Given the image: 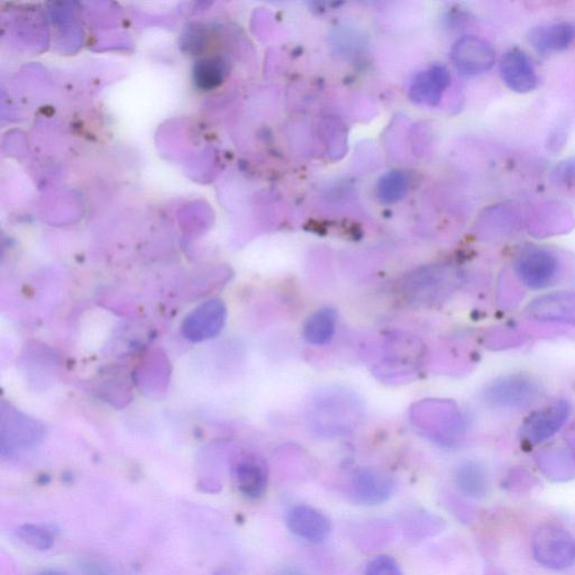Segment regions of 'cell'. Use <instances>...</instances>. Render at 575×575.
<instances>
[{"instance_id":"6da1fadb","label":"cell","mask_w":575,"mask_h":575,"mask_svg":"<svg viewBox=\"0 0 575 575\" xmlns=\"http://www.w3.org/2000/svg\"><path fill=\"white\" fill-rule=\"evenodd\" d=\"M535 560L544 568L562 571L575 562V542L564 527L544 524L536 528L532 538Z\"/></svg>"},{"instance_id":"7a4b0ae2","label":"cell","mask_w":575,"mask_h":575,"mask_svg":"<svg viewBox=\"0 0 575 575\" xmlns=\"http://www.w3.org/2000/svg\"><path fill=\"white\" fill-rule=\"evenodd\" d=\"M514 270L524 286L542 290L558 281L561 264L559 258L550 250L528 245L516 255Z\"/></svg>"},{"instance_id":"3957f363","label":"cell","mask_w":575,"mask_h":575,"mask_svg":"<svg viewBox=\"0 0 575 575\" xmlns=\"http://www.w3.org/2000/svg\"><path fill=\"white\" fill-rule=\"evenodd\" d=\"M540 395V386L534 380L514 374L492 382L486 390L485 398L494 408L519 409L532 406Z\"/></svg>"},{"instance_id":"277c9868","label":"cell","mask_w":575,"mask_h":575,"mask_svg":"<svg viewBox=\"0 0 575 575\" xmlns=\"http://www.w3.org/2000/svg\"><path fill=\"white\" fill-rule=\"evenodd\" d=\"M452 61L463 76H478L495 66L496 52L478 36H464L454 44Z\"/></svg>"},{"instance_id":"5b68a950","label":"cell","mask_w":575,"mask_h":575,"mask_svg":"<svg viewBox=\"0 0 575 575\" xmlns=\"http://www.w3.org/2000/svg\"><path fill=\"white\" fill-rule=\"evenodd\" d=\"M571 408L568 401L559 400L534 412L522 427V438L529 445H538L550 440L567 423Z\"/></svg>"},{"instance_id":"8992f818","label":"cell","mask_w":575,"mask_h":575,"mask_svg":"<svg viewBox=\"0 0 575 575\" xmlns=\"http://www.w3.org/2000/svg\"><path fill=\"white\" fill-rule=\"evenodd\" d=\"M525 224L522 208L514 202L488 207L479 217L477 230L485 240H503Z\"/></svg>"},{"instance_id":"52a82bcc","label":"cell","mask_w":575,"mask_h":575,"mask_svg":"<svg viewBox=\"0 0 575 575\" xmlns=\"http://www.w3.org/2000/svg\"><path fill=\"white\" fill-rule=\"evenodd\" d=\"M575 219L569 206L559 202H546L536 206L525 216L528 232L536 237H550L567 233Z\"/></svg>"},{"instance_id":"ba28073f","label":"cell","mask_w":575,"mask_h":575,"mask_svg":"<svg viewBox=\"0 0 575 575\" xmlns=\"http://www.w3.org/2000/svg\"><path fill=\"white\" fill-rule=\"evenodd\" d=\"M226 321V307L223 301H206L190 313L182 324V333L189 341L203 342L217 336Z\"/></svg>"},{"instance_id":"9c48e42d","label":"cell","mask_w":575,"mask_h":575,"mask_svg":"<svg viewBox=\"0 0 575 575\" xmlns=\"http://www.w3.org/2000/svg\"><path fill=\"white\" fill-rule=\"evenodd\" d=\"M534 321L575 326V291H559L537 297L526 308Z\"/></svg>"},{"instance_id":"30bf717a","label":"cell","mask_w":575,"mask_h":575,"mask_svg":"<svg viewBox=\"0 0 575 575\" xmlns=\"http://www.w3.org/2000/svg\"><path fill=\"white\" fill-rule=\"evenodd\" d=\"M500 75L504 84L517 94H528L538 85L533 62L522 49L511 48L500 62Z\"/></svg>"},{"instance_id":"8fae6325","label":"cell","mask_w":575,"mask_h":575,"mask_svg":"<svg viewBox=\"0 0 575 575\" xmlns=\"http://www.w3.org/2000/svg\"><path fill=\"white\" fill-rule=\"evenodd\" d=\"M392 494V482L382 472L363 468L353 474L350 495L362 506H378L389 500Z\"/></svg>"},{"instance_id":"7c38bea8","label":"cell","mask_w":575,"mask_h":575,"mask_svg":"<svg viewBox=\"0 0 575 575\" xmlns=\"http://www.w3.org/2000/svg\"><path fill=\"white\" fill-rule=\"evenodd\" d=\"M289 531L309 543H322L330 536V519L314 507L299 505L292 508L287 516Z\"/></svg>"},{"instance_id":"4fadbf2b","label":"cell","mask_w":575,"mask_h":575,"mask_svg":"<svg viewBox=\"0 0 575 575\" xmlns=\"http://www.w3.org/2000/svg\"><path fill=\"white\" fill-rule=\"evenodd\" d=\"M235 486L249 499H259L266 494L268 487V469L258 456H241L233 465Z\"/></svg>"},{"instance_id":"5bb4252c","label":"cell","mask_w":575,"mask_h":575,"mask_svg":"<svg viewBox=\"0 0 575 575\" xmlns=\"http://www.w3.org/2000/svg\"><path fill=\"white\" fill-rule=\"evenodd\" d=\"M451 84L449 70L442 65L419 72L409 89V96L415 103L436 106L441 102L444 91Z\"/></svg>"},{"instance_id":"9a60e30c","label":"cell","mask_w":575,"mask_h":575,"mask_svg":"<svg viewBox=\"0 0 575 575\" xmlns=\"http://www.w3.org/2000/svg\"><path fill=\"white\" fill-rule=\"evenodd\" d=\"M529 42L542 54L567 50L575 42V23L561 21L537 26L529 33Z\"/></svg>"},{"instance_id":"2e32d148","label":"cell","mask_w":575,"mask_h":575,"mask_svg":"<svg viewBox=\"0 0 575 575\" xmlns=\"http://www.w3.org/2000/svg\"><path fill=\"white\" fill-rule=\"evenodd\" d=\"M456 487L464 496L472 499H485L490 492L488 473L477 461H467L459 465L454 474Z\"/></svg>"},{"instance_id":"e0dca14e","label":"cell","mask_w":575,"mask_h":575,"mask_svg":"<svg viewBox=\"0 0 575 575\" xmlns=\"http://www.w3.org/2000/svg\"><path fill=\"white\" fill-rule=\"evenodd\" d=\"M538 468L547 479L568 482L575 478V456L564 449H547L537 456Z\"/></svg>"},{"instance_id":"ac0fdd59","label":"cell","mask_w":575,"mask_h":575,"mask_svg":"<svg viewBox=\"0 0 575 575\" xmlns=\"http://www.w3.org/2000/svg\"><path fill=\"white\" fill-rule=\"evenodd\" d=\"M337 313L333 308H322L310 315L303 328L305 341L314 346H322L333 339L336 332Z\"/></svg>"},{"instance_id":"d6986e66","label":"cell","mask_w":575,"mask_h":575,"mask_svg":"<svg viewBox=\"0 0 575 575\" xmlns=\"http://www.w3.org/2000/svg\"><path fill=\"white\" fill-rule=\"evenodd\" d=\"M58 531L51 525L25 524L17 528L16 535L27 546L38 551H49L56 543Z\"/></svg>"},{"instance_id":"ffe728a7","label":"cell","mask_w":575,"mask_h":575,"mask_svg":"<svg viewBox=\"0 0 575 575\" xmlns=\"http://www.w3.org/2000/svg\"><path fill=\"white\" fill-rule=\"evenodd\" d=\"M409 184L410 181L405 172L390 171L379 180L377 196L382 203H397L407 195Z\"/></svg>"},{"instance_id":"44dd1931","label":"cell","mask_w":575,"mask_h":575,"mask_svg":"<svg viewBox=\"0 0 575 575\" xmlns=\"http://www.w3.org/2000/svg\"><path fill=\"white\" fill-rule=\"evenodd\" d=\"M551 180L556 187L575 188V155L556 164Z\"/></svg>"},{"instance_id":"7402d4cb","label":"cell","mask_w":575,"mask_h":575,"mask_svg":"<svg viewBox=\"0 0 575 575\" xmlns=\"http://www.w3.org/2000/svg\"><path fill=\"white\" fill-rule=\"evenodd\" d=\"M365 575H404V572L394 558L380 555L370 561Z\"/></svg>"},{"instance_id":"603a6c76","label":"cell","mask_w":575,"mask_h":575,"mask_svg":"<svg viewBox=\"0 0 575 575\" xmlns=\"http://www.w3.org/2000/svg\"><path fill=\"white\" fill-rule=\"evenodd\" d=\"M529 486H533L532 485V479H529L528 476H516L513 478H509L507 480V482L505 483V487L507 489H509L510 491H518V492H523L526 489H529Z\"/></svg>"},{"instance_id":"cb8c5ba5","label":"cell","mask_w":575,"mask_h":575,"mask_svg":"<svg viewBox=\"0 0 575 575\" xmlns=\"http://www.w3.org/2000/svg\"><path fill=\"white\" fill-rule=\"evenodd\" d=\"M278 575H308L306 573H304L303 571H300L299 569L296 568H285L282 569Z\"/></svg>"},{"instance_id":"d4e9b609","label":"cell","mask_w":575,"mask_h":575,"mask_svg":"<svg viewBox=\"0 0 575 575\" xmlns=\"http://www.w3.org/2000/svg\"><path fill=\"white\" fill-rule=\"evenodd\" d=\"M38 575H68V574L60 570L48 569L40 572Z\"/></svg>"}]
</instances>
